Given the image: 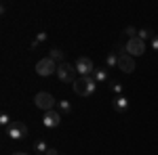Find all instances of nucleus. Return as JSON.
Returning a JSON list of instances; mask_svg holds the SVG:
<instances>
[{"mask_svg": "<svg viewBox=\"0 0 158 155\" xmlns=\"http://www.w3.org/2000/svg\"><path fill=\"white\" fill-rule=\"evenodd\" d=\"M95 88H97V82H95L93 76H80V78L72 84V90L78 96H91L95 92Z\"/></svg>", "mask_w": 158, "mask_h": 155, "instance_id": "obj_1", "label": "nucleus"}, {"mask_svg": "<svg viewBox=\"0 0 158 155\" xmlns=\"http://www.w3.org/2000/svg\"><path fill=\"white\" fill-rule=\"evenodd\" d=\"M76 65H72V63H59V67H57V78H59L61 82H68V84H74L78 78H76Z\"/></svg>", "mask_w": 158, "mask_h": 155, "instance_id": "obj_2", "label": "nucleus"}, {"mask_svg": "<svg viewBox=\"0 0 158 155\" xmlns=\"http://www.w3.org/2000/svg\"><path fill=\"white\" fill-rule=\"evenodd\" d=\"M57 67H59V63H55L51 57H44L36 63V73L42 76V78H49L53 73H57Z\"/></svg>", "mask_w": 158, "mask_h": 155, "instance_id": "obj_3", "label": "nucleus"}, {"mask_svg": "<svg viewBox=\"0 0 158 155\" xmlns=\"http://www.w3.org/2000/svg\"><path fill=\"white\" fill-rule=\"evenodd\" d=\"M34 105L47 113V111H53V109L57 107V101L53 99L51 92H38V95L34 96Z\"/></svg>", "mask_w": 158, "mask_h": 155, "instance_id": "obj_4", "label": "nucleus"}, {"mask_svg": "<svg viewBox=\"0 0 158 155\" xmlns=\"http://www.w3.org/2000/svg\"><path fill=\"white\" fill-rule=\"evenodd\" d=\"M127 52H129L131 57H141V55L146 52V42L139 40V38H131V40H127Z\"/></svg>", "mask_w": 158, "mask_h": 155, "instance_id": "obj_5", "label": "nucleus"}, {"mask_svg": "<svg viewBox=\"0 0 158 155\" xmlns=\"http://www.w3.org/2000/svg\"><path fill=\"white\" fill-rule=\"evenodd\" d=\"M135 57H131L129 52H120L118 55V69L124 73H133L135 72Z\"/></svg>", "mask_w": 158, "mask_h": 155, "instance_id": "obj_6", "label": "nucleus"}, {"mask_svg": "<svg viewBox=\"0 0 158 155\" xmlns=\"http://www.w3.org/2000/svg\"><path fill=\"white\" fill-rule=\"evenodd\" d=\"M6 132H9V136H11L13 141H21V138L27 136V126L21 124V122H13L11 126L6 128Z\"/></svg>", "mask_w": 158, "mask_h": 155, "instance_id": "obj_7", "label": "nucleus"}, {"mask_svg": "<svg viewBox=\"0 0 158 155\" xmlns=\"http://www.w3.org/2000/svg\"><path fill=\"white\" fill-rule=\"evenodd\" d=\"M76 72L80 73V76H93L95 63L89 59V57H78V61H76Z\"/></svg>", "mask_w": 158, "mask_h": 155, "instance_id": "obj_8", "label": "nucleus"}, {"mask_svg": "<svg viewBox=\"0 0 158 155\" xmlns=\"http://www.w3.org/2000/svg\"><path fill=\"white\" fill-rule=\"evenodd\" d=\"M61 118H63V115H61L59 111H55V109H53V111H47V113H44L42 124H44L47 128H57V126L61 124Z\"/></svg>", "mask_w": 158, "mask_h": 155, "instance_id": "obj_9", "label": "nucleus"}, {"mask_svg": "<svg viewBox=\"0 0 158 155\" xmlns=\"http://www.w3.org/2000/svg\"><path fill=\"white\" fill-rule=\"evenodd\" d=\"M112 105H114V109H116L118 113H124V111L129 109V99L120 95V96H116V99H114V103H112Z\"/></svg>", "mask_w": 158, "mask_h": 155, "instance_id": "obj_10", "label": "nucleus"}, {"mask_svg": "<svg viewBox=\"0 0 158 155\" xmlns=\"http://www.w3.org/2000/svg\"><path fill=\"white\" fill-rule=\"evenodd\" d=\"M49 57L55 61V63H65V52H63L61 48H51V50H49Z\"/></svg>", "mask_w": 158, "mask_h": 155, "instance_id": "obj_11", "label": "nucleus"}, {"mask_svg": "<svg viewBox=\"0 0 158 155\" xmlns=\"http://www.w3.org/2000/svg\"><path fill=\"white\" fill-rule=\"evenodd\" d=\"M57 109H59V113L61 115H68V113H72V103L70 101H57Z\"/></svg>", "mask_w": 158, "mask_h": 155, "instance_id": "obj_12", "label": "nucleus"}, {"mask_svg": "<svg viewBox=\"0 0 158 155\" xmlns=\"http://www.w3.org/2000/svg\"><path fill=\"white\" fill-rule=\"evenodd\" d=\"M93 78H95V82H106L108 80V69H103V67H95V72H93Z\"/></svg>", "mask_w": 158, "mask_h": 155, "instance_id": "obj_13", "label": "nucleus"}, {"mask_svg": "<svg viewBox=\"0 0 158 155\" xmlns=\"http://www.w3.org/2000/svg\"><path fill=\"white\" fill-rule=\"evenodd\" d=\"M106 65H108V67H118V55H116L114 50L106 57Z\"/></svg>", "mask_w": 158, "mask_h": 155, "instance_id": "obj_14", "label": "nucleus"}, {"mask_svg": "<svg viewBox=\"0 0 158 155\" xmlns=\"http://www.w3.org/2000/svg\"><path fill=\"white\" fill-rule=\"evenodd\" d=\"M34 151H38V153H47L49 151V147H47V141H36V145H34Z\"/></svg>", "mask_w": 158, "mask_h": 155, "instance_id": "obj_15", "label": "nucleus"}, {"mask_svg": "<svg viewBox=\"0 0 158 155\" xmlns=\"http://www.w3.org/2000/svg\"><path fill=\"white\" fill-rule=\"evenodd\" d=\"M110 90H112V92H114L116 96H120L124 88H122V84H120V82H110Z\"/></svg>", "mask_w": 158, "mask_h": 155, "instance_id": "obj_16", "label": "nucleus"}, {"mask_svg": "<svg viewBox=\"0 0 158 155\" xmlns=\"http://www.w3.org/2000/svg\"><path fill=\"white\" fill-rule=\"evenodd\" d=\"M137 38H139V40H143V42H146L148 38H154V32H152V29H150V27H148V29H139V34H137Z\"/></svg>", "mask_w": 158, "mask_h": 155, "instance_id": "obj_17", "label": "nucleus"}, {"mask_svg": "<svg viewBox=\"0 0 158 155\" xmlns=\"http://www.w3.org/2000/svg\"><path fill=\"white\" fill-rule=\"evenodd\" d=\"M122 34H124V36H127L129 40H131V38H137V34H139V32H137V27L129 25V27H124V32H122Z\"/></svg>", "mask_w": 158, "mask_h": 155, "instance_id": "obj_18", "label": "nucleus"}, {"mask_svg": "<svg viewBox=\"0 0 158 155\" xmlns=\"http://www.w3.org/2000/svg\"><path fill=\"white\" fill-rule=\"evenodd\" d=\"M0 122H2V126H6V128H9V126L13 124V122H11V118H9L6 113H2V115H0Z\"/></svg>", "mask_w": 158, "mask_h": 155, "instance_id": "obj_19", "label": "nucleus"}, {"mask_svg": "<svg viewBox=\"0 0 158 155\" xmlns=\"http://www.w3.org/2000/svg\"><path fill=\"white\" fill-rule=\"evenodd\" d=\"M44 40H47V32H40V34L36 36V42L40 44V42H44Z\"/></svg>", "mask_w": 158, "mask_h": 155, "instance_id": "obj_20", "label": "nucleus"}, {"mask_svg": "<svg viewBox=\"0 0 158 155\" xmlns=\"http://www.w3.org/2000/svg\"><path fill=\"white\" fill-rule=\"evenodd\" d=\"M152 50H156V52H158V36L152 38Z\"/></svg>", "mask_w": 158, "mask_h": 155, "instance_id": "obj_21", "label": "nucleus"}, {"mask_svg": "<svg viewBox=\"0 0 158 155\" xmlns=\"http://www.w3.org/2000/svg\"><path fill=\"white\" fill-rule=\"evenodd\" d=\"M44 155H59V153H57V149H53V147H49V151H47Z\"/></svg>", "mask_w": 158, "mask_h": 155, "instance_id": "obj_22", "label": "nucleus"}, {"mask_svg": "<svg viewBox=\"0 0 158 155\" xmlns=\"http://www.w3.org/2000/svg\"><path fill=\"white\" fill-rule=\"evenodd\" d=\"M13 155H27V153H23V151H17V153H13Z\"/></svg>", "mask_w": 158, "mask_h": 155, "instance_id": "obj_23", "label": "nucleus"}]
</instances>
